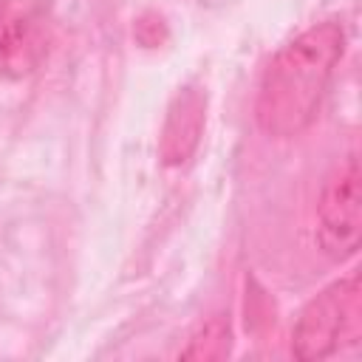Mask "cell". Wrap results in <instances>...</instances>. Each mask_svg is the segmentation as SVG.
<instances>
[{"mask_svg": "<svg viewBox=\"0 0 362 362\" xmlns=\"http://www.w3.org/2000/svg\"><path fill=\"white\" fill-rule=\"evenodd\" d=\"M359 158L351 153L325 178L317 201V243L334 260H348L359 249Z\"/></svg>", "mask_w": 362, "mask_h": 362, "instance_id": "3", "label": "cell"}, {"mask_svg": "<svg viewBox=\"0 0 362 362\" xmlns=\"http://www.w3.org/2000/svg\"><path fill=\"white\" fill-rule=\"evenodd\" d=\"M51 23L40 0H0V76H28L48 57Z\"/></svg>", "mask_w": 362, "mask_h": 362, "instance_id": "4", "label": "cell"}, {"mask_svg": "<svg viewBox=\"0 0 362 362\" xmlns=\"http://www.w3.org/2000/svg\"><path fill=\"white\" fill-rule=\"evenodd\" d=\"M362 331V286L359 274L322 288L294 325V356L314 362L328 359L345 345H356Z\"/></svg>", "mask_w": 362, "mask_h": 362, "instance_id": "2", "label": "cell"}, {"mask_svg": "<svg viewBox=\"0 0 362 362\" xmlns=\"http://www.w3.org/2000/svg\"><path fill=\"white\" fill-rule=\"evenodd\" d=\"M345 54V28L337 20H322L286 42L263 71L255 99L257 127L272 139L303 133L331 85V76Z\"/></svg>", "mask_w": 362, "mask_h": 362, "instance_id": "1", "label": "cell"}, {"mask_svg": "<svg viewBox=\"0 0 362 362\" xmlns=\"http://www.w3.org/2000/svg\"><path fill=\"white\" fill-rule=\"evenodd\" d=\"M229 345H232L229 322L223 317H212L189 337V345L181 351V356L184 359H221L229 354Z\"/></svg>", "mask_w": 362, "mask_h": 362, "instance_id": "6", "label": "cell"}, {"mask_svg": "<svg viewBox=\"0 0 362 362\" xmlns=\"http://www.w3.org/2000/svg\"><path fill=\"white\" fill-rule=\"evenodd\" d=\"M204 110H206V96L192 85L181 88L173 96L158 139V156L167 167H178L195 153L204 130Z\"/></svg>", "mask_w": 362, "mask_h": 362, "instance_id": "5", "label": "cell"}]
</instances>
